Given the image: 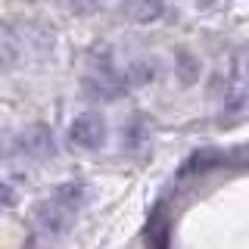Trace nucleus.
Here are the masks:
<instances>
[{
	"mask_svg": "<svg viewBox=\"0 0 249 249\" xmlns=\"http://www.w3.org/2000/svg\"><path fill=\"white\" fill-rule=\"evenodd\" d=\"M84 196H88V187L84 184H62L59 190H53L35 212L37 231L47 233V237H62L72 228L78 209L84 206Z\"/></svg>",
	"mask_w": 249,
	"mask_h": 249,
	"instance_id": "nucleus-1",
	"label": "nucleus"
},
{
	"mask_svg": "<svg viewBox=\"0 0 249 249\" xmlns=\"http://www.w3.org/2000/svg\"><path fill=\"white\" fill-rule=\"evenodd\" d=\"M150 78H153L150 62H134V66L124 72V84H140V81H150Z\"/></svg>",
	"mask_w": 249,
	"mask_h": 249,
	"instance_id": "nucleus-6",
	"label": "nucleus"
},
{
	"mask_svg": "<svg viewBox=\"0 0 249 249\" xmlns=\"http://www.w3.org/2000/svg\"><path fill=\"white\" fill-rule=\"evenodd\" d=\"M249 100V47L233 59V69L228 75V106H243Z\"/></svg>",
	"mask_w": 249,
	"mask_h": 249,
	"instance_id": "nucleus-4",
	"label": "nucleus"
},
{
	"mask_svg": "<svg viewBox=\"0 0 249 249\" xmlns=\"http://www.w3.org/2000/svg\"><path fill=\"white\" fill-rule=\"evenodd\" d=\"M16 150H19V156H25V159H47V156H53V134L44 124L25 128L16 137Z\"/></svg>",
	"mask_w": 249,
	"mask_h": 249,
	"instance_id": "nucleus-3",
	"label": "nucleus"
},
{
	"mask_svg": "<svg viewBox=\"0 0 249 249\" xmlns=\"http://www.w3.org/2000/svg\"><path fill=\"white\" fill-rule=\"evenodd\" d=\"M69 140L81 150H97L106 140V122L100 119L97 112H81L72 119V128H69Z\"/></svg>",
	"mask_w": 249,
	"mask_h": 249,
	"instance_id": "nucleus-2",
	"label": "nucleus"
},
{
	"mask_svg": "<svg viewBox=\"0 0 249 249\" xmlns=\"http://www.w3.org/2000/svg\"><path fill=\"white\" fill-rule=\"evenodd\" d=\"M122 13L128 16V19H134V22H153L156 16H162V6L159 3H128V6H122Z\"/></svg>",
	"mask_w": 249,
	"mask_h": 249,
	"instance_id": "nucleus-5",
	"label": "nucleus"
}]
</instances>
